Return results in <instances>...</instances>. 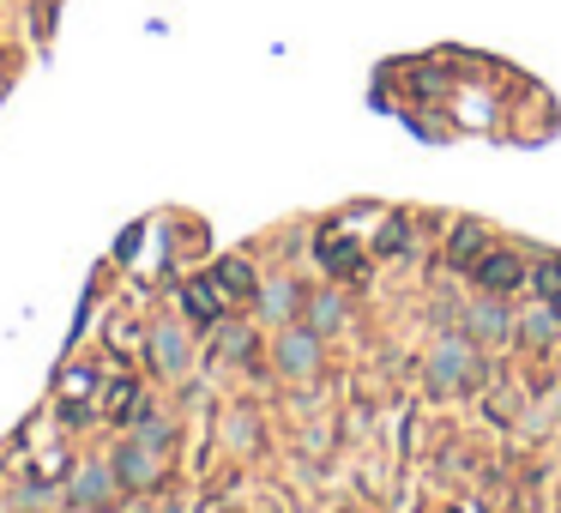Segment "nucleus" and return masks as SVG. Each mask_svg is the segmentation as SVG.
<instances>
[{
	"instance_id": "12",
	"label": "nucleus",
	"mask_w": 561,
	"mask_h": 513,
	"mask_svg": "<svg viewBox=\"0 0 561 513\" xmlns=\"http://www.w3.org/2000/svg\"><path fill=\"white\" fill-rule=\"evenodd\" d=\"M248 284H254V278H248V266H242V260L223 266V290H248Z\"/></svg>"
},
{
	"instance_id": "2",
	"label": "nucleus",
	"mask_w": 561,
	"mask_h": 513,
	"mask_svg": "<svg viewBox=\"0 0 561 513\" xmlns=\"http://www.w3.org/2000/svg\"><path fill=\"white\" fill-rule=\"evenodd\" d=\"M115 465H78L73 484H66V496H73V508H103L109 496H115Z\"/></svg>"
},
{
	"instance_id": "13",
	"label": "nucleus",
	"mask_w": 561,
	"mask_h": 513,
	"mask_svg": "<svg viewBox=\"0 0 561 513\" xmlns=\"http://www.w3.org/2000/svg\"><path fill=\"white\" fill-rule=\"evenodd\" d=\"M78 513H92V508H78Z\"/></svg>"
},
{
	"instance_id": "3",
	"label": "nucleus",
	"mask_w": 561,
	"mask_h": 513,
	"mask_svg": "<svg viewBox=\"0 0 561 513\" xmlns=\"http://www.w3.org/2000/svg\"><path fill=\"white\" fill-rule=\"evenodd\" d=\"M477 381V351H471V344H453L447 339L441 351H435V387H471Z\"/></svg>"
},
{
	"instance_id": "7",
	"label": "nucleus",
	"mask_w": 561,
	"mask_h": 513,
	"mask_svg": "<svg viewBox=\"0 0 561 513\" xmlns=\"http://www.w3.org/2000/svg\"><path fill=\"white\" fill-rule=\"evenodd\" d=\"M290 308H296V290H290L284 278H272V284L260 290V315L266 320H290Z\"/></svg>"
},
{
	"instance_id": "11",
	"label": "nucleus",
	"mask_w": 561,
	"mask_h": 513,
	"mask_svg": "<svg viewBox=\"0 0 561 513\" xmlns=\"http://www.w3.org/2000/svg\"><path fill=\"white\" fill-rule=\"evenodd\" d=\"M525 339H532V344H549V339H556V320H549V315H525Z\"/></svg>"
},
{
	"instance_id": "8",
	"label": "nucleus",
	"mask_w": 561,
	"mask_h": 513,
	"mask_svg": "<svg viewBox=\"0 0 561 513\" xmlns=\"http://www.w3.org/2000/svg\"><path fill=\"white\" fill-rule=\"evenodd\" d=\"M484 284L489 290H513V284H520V260H513V254H489V260H484Z\"/></svg>"
},
{
	"instance_id": "1",
	"label": "nucleus",
	"mask_w": 561,
	"mask_h": 513,
	"mask_svg": "<svg viewBox=\"0 0 561 513\" xmlns=\"http://www.w3.org/2000/svg\"><path fill=\"white\" fill-rule=\"evenodd\" d=\"M157 453L163 448H151V441H139V435H133L127 448L115 453V477L127 489H145V484H157V472H163V465H157Z\"/></svg>"
},
{
	"instance_id": "5",
	"label": "nucleus",
	"mask_w": 561,
	"mask_h": 513,
	"mask_svg": "<svg viewBox=\"0 0 561 513\" xmlns=\"http://www.w3.org/2000/svg\"><path fill=\"white\" fill-rule=\"evenodd\" d=\"M151 356H157V369L163 375H182L187 369V332L175 327V320H163V327L151 332Z\"/></svg>"
},
{
	"instance_id": "10",
	"label": "nucleus",
	"mask_w": 561,
	"mask_h": 513,
	"mask_svg": "<svg viewBox=\"0 0 561 513\" xmlns=\"http://www.w3.org/2000/svg\"><path fill=\"white\" fill-rule=\"evenodd\" d=\"M139 441H151V448H170V423L151 417V411H139Z\"/></svg>"
},
{
	"instance_id": "9",
	"label": "nucleus",
	"mask_w": 561,
	"mask_h": 513,
	"mask_svg": "<svg viewBox=\"0 0 561 513\" xmlns=\"http://www.w3.org/2000/svg\"><path fill=\"white\" fill-rule=\"evenodd\" d=\"M344 320V303L339 296H320V303H314V332H332Z\"/></svg>"
},
{
	"instance_id": "6",
	"label": "nucleus",
	"mask_w": 561,
	"mask_h": 513,
	"mask_svg": "<svg viewBox=\"0 0 561 513\" xmlns=\"http://www.w3.org/2000/svg\"><path fill=\"white\" fill-rule=\"evenodd\" d=\"M508 332H513V320H508V308H501V303H484L477 315H471V339L496 344V339H508Z\"/></svg>"
},
{
	"instance_id": "4",
	"label": "nucleus",
	"mask_w": 561,
	"mask_h": 513,
	"mask_svg": "<svg viewBox=\"0 0 561 513\" xmlns=\"http://www.w3.org/2000/svg\"><path fill=\"white\" fill-rule=\"evenodd\" d=\"M314 363H320V339L314 332H284L278 339V369L284 375H314Z\"/></svg>"
}]
</instances>
